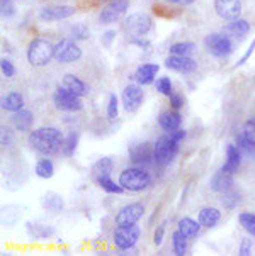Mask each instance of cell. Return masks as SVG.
<instances>
[{"label":"cell","mask_w":255,"mask_h":256,"mask_svg":"<svg viewBox=\"0 0 255 256\" xmlns=\"http://www.w3.org/2000/svg\"><path fill=\"white\" fill-rule=\"evenodd\" d=\"M121 98H123V106L124 109L128 112H135L140 109V106L143 104V98H145V94H143V88H141L140 84H129L124 86L123 90V95H121Z\"/></svg>","instance_id":"11"},{"label":"cell","mask_w":255,"mask_h":256,"mask_svg":"<svg viewBox=\"0 0 255 256\" xmlns=\"http://www.w3.org/2000/svg\"><path fill=\"white\" fill-rule=\"evenodd\" d=\"M101 2H112V0H101Z\"/></svg>","instance_id":"51"},{"label":"cell","mask_w":255,"mask_h":256,"mask_svg":"<svg viewBox=\"0 0 255 256\" xmlns=\"http://www.w3.org/2000/svg\"><path fill=\"white\" fill-rule=\"evenodd\" d=\"M197 220H199L202 228H214L221 220V210L216 209V207H204L197 214Z\"/></svg>","instance_id":"22"},{"label":"cell","mask_w":255,"mask_h":256,"mask_svg":"<svg viewBox=\"0 0 255 256\" xmlns=\"http://www.w3.org/2000/svg\"><path fill=\"white\" fill-rule=\"evenodd\" d=\"M165 66L170 68V70L174 72H180V73H192L196 72L197 68V63L194 62L192 58H189V56H168L165 60Z\"/></svg>","instance_id":"16"},{"label":"cell","mask_w":255,"mask_h":256,"mask_svg":"<svg viewBox=\"0 0 255 256\" xmlns=\"http://www.w3.org/2000/svg\"><path fill=\"white\" fill-rule=\"evenodd\" d=\"M53 104L58 110L63 112H79L82 109V100L77 94H73L65 85H60L53 94Z\"/></svg>","instance_id":"7"},{"label":"cell","mask_w":255,"mask_h":256,"mask_svg":"<svg viewBox=\"0 0 255 256\" xmlns=\"http://www.w3.org/2000/svg\"><path fill=\"white\" fill-rule=\"evenodd\" d=\"M152 29V17L143 12H136L124 19V31L129 38H143Z\"/></svg>","instance_id":"6"},{"label":"cell","mask_w":255,"mask_h":256,"mask_svg":"<svg viewBox=\"0 0 255 256\" xmlns=\"http://www.w3.org/2000/svg\"><path fill=\"white\" fill-rule=\"evenodd\" d=\"M43 206H45V209H48L50 212L58 214V212L63 210V198L60 197V195H56V194H50V195H46Z\"/></svg>","instance_id":"32"},{"label":"cell","mask_w":255,"mask_h":256,"mask_svg":"<svg viewBox=\"0 0 255 256\" xmlns=\"http://www.w3.org/2000/svg\"><path fill=\"white\" fill-rule=\"evenodd\" d=\"M238 222L245 229V232H248L250 236H255V214H252V212H241L238 216Z\"/></svg>","instance_id":"33"},{"label":"cell","mask_w":255,"mask_h":256,"mask_svg":"<svg viewBox=\"0 0 255 256\" xmlns=\"http://www.w3.org/2000/svg\"><path fill=\"white\" fill-rule=\"evenodd\" d=\"M155 86H157V90L162 95H167V97H170L172 94V82L168 76H160L157 82H155Z\"/></svg>","instance_id":"36"},{"label":"cell","mask_w":255,"mask_h":256,"mask_svg":"<svg viewBox=\"0 0 255 256\" xmlns=\"http://www.w3.org/2000/svg\"><path fill=\"white\" fill-rule=\"evenodd\" d=\"M119 114V98L116 94L109 95V102H107V117L109 119H116Z\"/></svg>","instance_id":"37"},{"label":"cell","mask_w":255,"mask_h":256,"mask_svg":"<svg viewBox=\"0 0 255 256\" xmlns=\"http://www.w3.org/2000/svg\"><path fill=\"white\" fill-rule=\"evenodd\" d=\"M128 7H129L128 0H112V2H109L106 7L102 8L99 19H101L102 24H112L126 14Z\"/></svg>","instance_id":"12"},{"label":"cell","mask_w":255,"mask_h":256,"mask_svg":"<svg viewBox=\"0 0 255 256\" xmlns=\"http://www.w3.org/2000/svg\"><path fill=\"white\" fill-rule=\"evenodd\" d=\"M141 236V229L136 224L133 226H116L112 231V242L121 251L133 250Z\"/></svg>","instance_id":"5"},{"label":"cell","mask_w":255,"mask_h":256,"mask_svg":"<svg viewBox=\"0 0 255 256\" xmlns=\"http://www.w3.org/2000/svg\"><path fill=\"white\" fill-rule=\"evenodd\" d=\"M0 141H2V146L7 148L11 146L12 142H14V132L11 131L9 128H6V126H2V129H0Z\"/></svg>","instance_id":"40"},{"label":"cell","mask_w":255,"mask_h":256,"mask_svg":"<svg viewBox=\"0 0 255 256\" xmlns=\"http://www.w3.org/2000/svg\"><path fill=\"white\" fill-rule=\"evenodd\" d=\"M168 98H170V106H172V109H177V110H179L180 107L184 106V98L180 97V95H177V94H172V95H170V97H168Z\"/></svg>","instance_id":"46"},{"label":"cell","mask_w":255,"mask_h":256,"mask_svg":"<svg viewBox=\"0 0 255 256\" xmlns=\"http://www.w3.org/2000/svg\"><path fill=\"white\" fill-rule=\"evenodd\" d=\"M62 85H65L67 88H70L72 92L77 94L79 97H85V95L89 94V85L85 84L84 80H80L77 75H72V73H68V75L63 76Z\"/></svg>","instance_id":"23"},{"label":"cell","mask_w":255,"mask_h":256,"mask_svg":"<svg viewBox=\"0 0 255 256\" xmlns=\"http://www.w3.org/2000/svg\"><path fill=\"white\" fill-rule=\"evenodd\" d=\"M250 31V24L245 19H233L230 24L226 26V32L235 38H243L245 34Z\"/></svg>","instance_id":"28"},{"label":"cell","mask_w":255,"mask_h":256,"mask_svg":"<svg viewBox=\"0 0 255 256\" xmlns=\"http://www.w3.org/2000/svg\"><path fill=\"white\" fill-rule=\"evenodd\" d=\"M143 214H145V206L141 202L128 204L123 209H119V212L114 218V222L116 226H133L143 218Z\"/></svg>","instance_id":"10"},{"label":"cell","mask_w":255,"mask_h":256,"mask_svg":"<svg viewBox=\"0 0 255 256\" xmlns=\"http://www.w3.org/2000/svg\"><path fill=\"white\" fill-rule=\"evenodd\" d=\"M0 66H2V73H4V76L12 78V76L16 75V68H14V64H12L11 62H9L7 58H4V60H2V63H0Z\"/></svg>","instance_id":"42"},{"label":"cell","mask_w":255,"mask_h":256,"mask_svg":"<svg viewBox=\"0 0 255 256\" xmlns=\"http://www.w3.org/2000/svg\"><path fill=\"white\" fill-rule=\"evenodd\" d=\"M168 134H170V136L174 138L175 141H179V142L185 138V131H184V129H180V128L175 129V131H172V132H168Z\"/></svg>","instance_id":"48"},{"label":"cell","mask_w":255,"mask_h":256,"mask_svg":"<svg viewBox=\"0 0 255 256\" xmlns=\"http://www.w3.org/2000/svg\"><path fill=\"white\" fill-rule=\"evenodd\" d=\"M165 2L177 4V6H189V4H192L194 0H165Z\"/></svg>","instance_id":"50"},{"label":"cell","mask_w":255,"mask_h":256,"mask_svg":"<svg viewBox=\"0 0 255 256\" xmlns=\"http://www.w3.org/2000/svg\"><path fill=\"white\" fill-rule=\"evenodd\" d=\"M90 36V31L85 24H75L72 28V38L73 39H87Z\"/></svg>","instance_id":"39"},{"label":"cell","mask_w":255,"mask_h":256,"mask_svg":"<svg viewBox=\"0 0 255 256\" xmlns=\"http://www.w3.org/2000/svg\"><path fill=\"white\" fill-rule=\"evenodd\" d=\"M112 168H114V162L107 156L104 158L97 160L92 166V176H97V175H111L112 173Z\"/></svg>","instance_id":"31"},{"label":"cell","mask_w":255,"mask_h":256,"mask_svg":"<svg viewBox=\"0 0 255 256\" xmlns=\"http://www.w3.org/2000/svg\"><path fill=\"white\" fill-rule=\"evenodd\" d=\"M11 122L16 128V131H19V132L31 131L33 122H34L33 112L31 110H26V109H21V110H17V112H12Z\"/></svg>","instance_id":"17"},{"label":"cell","mask_w":255,"mask_h":256,"mask_svg":"<svg viewBox=\"0 0 255 256\" xmlns=\"http://www.w3.org/2000/svg\"><path fill=\"white\" fill-rule=\"evenodd\" d=\"M34 172H36V175L40 176V178H51V176L55 175V164L51 162L50 158H43L40 162L36 163V168H34Z\"/></svg>","instance_id":"29"},{"label":"cell","mask_w":255,"mask_h":256,"mask_svg":"<svg viewBox=\"0 0 255 256\" xmlns=\"http://www.w3.org/2000/svg\"><path fill=\"white\" fill-rule=\"evenodd\" d=\"M238 254L241 256H248L252 254V240H248V238H243L238 246Z\"/></svg>","instance_id":"43"},{"label":"cell","mask_w":255,"mask_h":256,"mask_svg":"<svg viewBox=\"0 0 255 256\" xmlns=\"http://www.w3.org/2000/svg\"><path fill=\"white\" fill-rule=\"evenodd\" d=\"M24 107V97L21 92H9L2 97V109L7 112H17Z\"/></svg>","instance_id":"24"},{"label":"cell","mask_w":255,"mask_h":256,"mask_svg":"<svg viewBox=\"0 0 255 256\" xmlns=\"http://www.w3.org/2000/svg\"><path fill=\"white\" fill-rule=\"evenodd\" d=\"M204 44H206V50L213 56H216V58H226L233 51L231 39L228 36H224V34H209V36L204 39Z\"/></svg>","instance_id":"9"},{"label":"cell","mask_w":255,"mask_h":256,"mask_svg":"<svg viewBox=\"0 0 255 256\" xmlns=\"http://www.w3.org/2000/svg\"><path fill=\"white\" fill-rule=\"evenodd\" d=\"M253 51H255V39H253V42H252V44L248 46V50L245 51V54H243V56H241V58H240V62H238V66H240V64H243V63H247V60L250 58V56H252V53H253Z\"/></svg>","instance_id":"47"},{"label":"cell","mask_w":255,"mask_h":256,"mask_svg":"<svg viewBox=\"0 0 255 256\" xmlns=\"http://www.w3.org/2000/svg\"><path fill=\"white\" fill-rule=\"evenodd\" d=\"M0 8H2L4 17H12L16 14V6L12 0H0Z\"/></svg>","instance_id":"41"},{"label":"cell","mask_w":255,"mask_h":256,"mask_svg":"<svg viewBox=\"0 0 255 256\" xmlns=\"http://www.w3.org/2000/svg\"><path fill=\"white\" fill-rule=\"evenodd\" d=\"M172 250H174V253L177 256H184L187 253V238H185L179 229L172 234Z\"/></svg>","instance_id":"30"},{"label":"cell","mask_w":255,"mask_h":256,"mask_svg":"<svg viewBox=\"0 0 255 256\" xmlns=\"http://www.w3.org/2000/svg\"><path fill=\"white\" fill-rule=\"evenodd\" d=\"M241 163V151L238 150V146L235 144H228L226 148V162H224V164L221 166L223 172L226 173H236L238 172V166Z\"/></svg>","instance_id":"20"},{"label":"cell","mask_w":255,"mask_h":256,"mask_svg":"<svg viewBox=\"0 0 255 256\" xmlns=\"http://www.w3.org/2000/svg\"><path fill=\"white\" fill-rule=\"evenodd\" d=\"M236 146H238V150L243 151V153H250V151L255 148L253 144H250V142L245 140L243 134H241V136H236Z\"/></svg>","instance_id":"44"},{"label":"cell","mask_w":255,"mask_h":256,"mask_svg":"<svg viewBox=\"0 0 255 256\" xmlns=\"http://www.w3.org/2000/svg\"><path fill=\"white\" fill-rule=\"evenodd\" d=\"M92 178L102 190H106V192H109V194H123L124 192V188L119 185V182L116 184V182L111 178V175H97V176H92Z\"/></svg>","instance_id":"27"},{"label":"cell","mask_w":255,"mask_h":256,"mask_svg":"<svg viewBox=\"0 0 255 256\" xmlns=\"http://www.w3.org/2000/svg\"><path fill=\"white\" fill-rule=\"evenodd\" d=\"M152 184V176L143 168H124L119 173V185L126 192H141Z\"/></svg>","instance_id":"2"},{"label":"cell","mask_w":255,"mask_h":256,"mask_svg":"<svg viewBox=\"0 0 255 256\" xmlns=\"http://www.w3.org/2000/svg\"><path fill=\"white\" fill-rule=\"evenodd\" d=\"M75 14V7L70 6H50L41 8L40 12V19L45 20V22H55V20H62V19H68Z\"/></svg>","instance_id":"14"},{"label":"cell","mask_w":255,"mask_h":256,"mask_svg":"<svg viewBox=\"0 0 255 256\" xmlns=\"http://www.w3.org/2000/svg\"><path fill=\"white\" fill-rule=\"evenodd\" d=\"M116 36V31H107L104 32V44H109V42L112 41V38Z\"/></svg>","instance_id":"49"},{"label":"cell","mask_w":255,"mask_h":256,"mask_svg":"<svg viewBox=\"0 0 255 256\" xmlns=\"http://www.w3.org/2000/svg\"><path fill=\"white\" fill-rule=\"evenodd\" d=\"M82 58V50L72 39H62L55 44L53 60L58 63H75Z\"/></svg>","instance_id":"8"},{"label":"cell","mask_w":255,"mask_h":256,"mask_svg":"<svg viewBox=\"0 0 255 256\" xmlns=\"http://www.w3.org/2000/svg\"><path fill=\"white\" fill-rule=\"evenodd\" d=\"M28 234L33 240H48L55 234V229L51 226H45V224H28Z\"/></svg>","instance_id":"26"},{"label":"cell","mask_w":255,"mask_h":256,"mask_svg":"<svg viewBox=\"0 0 255 256\" xmlns=\"http://www.w3.org/2000/svg\"><path fill=\"white\" fill-rule=\"evenodd\" d=\"M158 70H160L158 64L145 63V64H141V66H138V70L135 73V80L140 85H150V84H153V80H155V76H157Z\"/></svg>","instance_id":"21"},{"label":"cell","mask_w":255,"mask_h":256,"mask_svg":"<svg viewBox=\"0 0 255 256\" xmlns=\"http://www.w3.org/2000/svg\"><path fill=\"white\" fill-rule=\"evenodd\" d=\"M177 151H179V141H175L170 134H167V136L158 138L153 144V160L160 166H167L174 162Z\"/></svg>","instance_id":"4"},{"label":"cell","mask_w":255,"mask_h":256,"mask_svg":"<svg viewBox=\"0 0 255 256\" xmlns=\"http://www.w3.org/2000/svg\"><path fill=\"white\" fill-rule=\"evenodd\" d=\"M243 138L250 142V144L255 146V116L245 122V126H243Z\"/></svg>","instance_id":"38"},{"label":"cell","mask_w":255,"mask_h":256,"mask_svg":"<svg viewBox=\"0 0 255 256\" xmlns=\"http://www.w3.org/2000/svg\"><path fill=\"white\" fill-rule=\"evenodd\" d=\"M63 140L65 138L60 129L48 126V128H40L29 132L28 142L34 151L45 156H51L62 150Z\"/></svg>","instance_id":"1"},{"label":"cell","mask_w":255,"mask_h":256,"mask_svg":"<svg viewBox=\"0 0 255 256\" xmlns=\"http://www.w3.org/2000/svg\"><path fill=\"white\" fill-rule=\"evenodd\" d=\"M77 142H79V136H77L75 132L68 134V136L63 140L62 153L65 156H73V154H75V150H77Z\"/></svg>","instance_id":"35"},{"label":"cell","mask_w":255,"mask_h":256,"mask_svg":"<svg viewBox=\"0 0 255 256\" xmlns=\"http://www.w3.org/2000/svg\"><path fill=\"white\" fill-rule=\"evenodd\" d=\"M196 50L194 42H175V44L170 46V53L175 54V56H191Z\"/></svg>","instance_id":"34"},{"label":"cell","mask_w":255,"mask_h":256,"mask_svg":"<svg viewBox=\"0 0 255 256\" xmlns=\"http://www.w3.org/2000/svg\"><path fill=\"white\" fill-rule=\"evenodd\" d=\"M53 51L55 46L51 44L48 39L38 38L31 41V44L28 48V62L38 68L46 66L53 60Z\"/></svg>","instance_id":"3"},{"label":"cell","mask_w":255,"mask_h":256,"mask_svg":"<svg viewBox=\"0 0 255 256\" xmlns=\"http://www.w3.org/2000/svg\"><path fill=\"white\" fill-rule=\"evenodd\" d=\"M216 14L226 20L238 19L241 14V0H214Z\"/></svg>","instance_id":"13"},{"label":"cell","mask_w":255,"mask_h":256,"mask_svg":"<svg viewBox=\"0 0 255 256\" xmlns=\"http://www.w3.org/2000/svg\"><path fill=\"white\" fill-rule=\"evenodd\" d=\"M180 122H182V116L177 112V109L162 112L160 117H158L160 128H162L165 132H172V131H175V129H179Z\"/></svg>","instance_id":"19"},{"label":"cell","mask_w":255,"mask_h":256,"mask_svg":"<svg viewBox=\"0 0 255 256\" xmlns=\"http://www.w3.org/2000/svg\"><path fill=\"white\" fill-rule=\"evenodd\" d=\"M202 226L199 224V220H194L191 218H184L179 220V224H177V229H179L180 232L184 234L187 240H192V238H196L197 234H199Z\"/></svg>","instance_id":"25"},{"label":"cell","mask_w":255,"mask_h":256,"mask_svg":"<svg viewBox=\"0 0 255 256\" xmlns=\"http://www.w3.org/2000/svg\"><path fill=\"white\" fill-rule=\"evenodd\" d=\"M163 236H165V222L163 224H160L158 228H157V231H155L153 234V242L157 246H160L163 242Z\"/></svg>","instance_id":"45"},{"label":"cell","mask_w":255,"mask_h":256,"mask_svg":"<svg viewBox=\"0 0 255 256\" xmlns=\"http://www.w3.org/2000/svg\"><path fill=\"white\" fill-rule=\"evenodd\" d=\"M211 190H214L216 194H228L233 186V175L219 170L209 182Z\"/></svg>","instance_id":"18"},{"label":"cell","mask_w":255,"mask_h":256,"mask_svg":"<svg viewBox=\"0 0 255 256\" xmlns=\"http://www.w3.org/2000/svg\"><path fill=\"white\" fill-rule=\"evenodd\" d=\"M129 160L135 164H146L153 160V146L150 142H136L129 148Z\"/></svg>","instance_id":"15"}]
</instances>
